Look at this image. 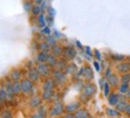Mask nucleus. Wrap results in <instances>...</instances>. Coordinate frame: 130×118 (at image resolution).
Instances as JSON below:
<instances>
[{
  "instance_id": "1",
  "label": "nucleus",
  "mask_w": 130,
  "mask_h": 118,
  "mask_svg": "<svg viewBox=\"0 0 130 118\" xmlns=\"http://www.w3.org/2000/svg\"><path fill=\"white\" fill-rule=\"evenodd\" d=\"M63 111H66V106L63 105L62 102H54V105L51 106L50 111H49V116L51 117H56V116H61L63 113Z\"/></svg>"
},
{
  "instance_id": "2",
  "label": "nucleus",
  "mask_w": 130,
  "mask_h": 118,
  "mask_svg": "<svg viewBox=\"0 0 130 118\" xmlns=\"http://www.w3.org/2000/svg\"><path fill=\"white\" fill-rule=\"evenodd\" d=\"M50 68L51 67L47 62H40V63H37V66H36V69L38 71L40 75L43 76V78H48V76L50 75V73H51Z\"/></svg>"
},
{
  "instance_id": "3",
  "label": "nucleus",
  "mask_w": 130,
  "mask_h": 118,
  "mask_svg": "<svg viewBox=\"0 0 130 118\" xmlns=\"http://www.w3.org/2000/svg\"><path fill=\"white\" fill-rule=\"evenodd\" d=\"M53 78L57 83H64L67 81V74L64 73L63 69H55L53 72Z\"/></svg>"
},
{
  "instance_id": "4",
  "label": "nucleus",
  "mask_w": 130,
  "mask_h": 118,
  "mask_svg": "<svg viewBox=\"0 0 130 118\" xmlns=\"http://www.w3.org/2000/svg\"><path fill=\"white\" fill-rule=\"evenodd\" d=\"M81 91H83V94H85L86 97L91 98V97H93V95L95 94L97 87H95L92 82H86L85 85H84V87H83V90Z\"/></svg>"
},
{
  "instance_id": "5",
  "label": "nucleus",
  "mask_w": 130,
  "mask_h": 118,
  "mask_svg": "<svg viewBox=\"0 0 130 118\" xmlns=\"http://www.w3.org/2000/svg\"><path fill=\"white\" fill-rule=\"evenodd\" d=\"M32 88H34V82L30 79H23L22 80V93L23 94H30Z\"/></svg>"
},
{
  "instance_id": "6",
  "label": "nucleus",
  "mask_w": 130,
  "mask_h": 118,
  "mask_svg": "<svg viewBox=\"0 0 130 118\" xmlns=\"http://www.w3.org/2000/svg\"><path fill=\"white\" fill-rule=\"evenodd\" d=\"M26 76H28V79H30L32 82H38L40 81V78L41 75L40 73H38V71L36 69V67H30L28 69V72H26Z\"/></svg>"
},
{
  "instance_id": "7",
  "label": "nucleus",
  "mask_w": 130,
  "mask_h": 118,
  "mask_svg": "<svg viewBox=\"0 0 130 118\" xmlns=\"http://www.w3.org/2000/svg\"><path fill=\"white\" fill-rule=\"evenodd\" d=\"M63 55L67 60H73L76 57V50L72 45H67L66 48H63Z\"/></svg>"
},
{
  "instance_id": "8",
  "label": "nucleus",
  "mask_w": 130,
  "mask_h": 118,
  "mask_svg": "<svg viewBox=\"0 0 130 118\" xmlns=\"http://www.w3.org/2000/svg\"><path fill=\"white\" fill-rule=\"evenodd\" d=\"M42 102H43L42 97L34 94V95L31 97V98H30V100H29V105H30V107L37 109V107L40 106V105H42Z\"/></svg>"
},
{
  "instance_id": "9",
  "label": "nucleus",
  "mask_w": 130,
  "mask_h": 118,
  "mask_svg": "<svg viewBox=\"0 0 130 118\" xmlns=\"http://www.w3.org/2000/svg\"><path fill=\"white\" fill-rule=\"evenodd\" d=\"M23 78V73L20 69H12L8 73V79H11L12 81H19Z\"/></svg>"
},
{
  "instance_id": "10",
  "label": "nucleus",
  "mask_w": 130,
  "mask_h": 118,
  "mask_svg": "<svg viewBox=\"0 0 130 118\" xmlns=\"http://www.w3.org/2000/svg\"><path fill=\"white\" fill-rule=\"evenodd\" d=\"M116 69H117L119 73H122V74L128 73V72H130V62H124V61H121V62L116 66Z\"/></svg>"
},
{
  "instance_id": "11",
  "label": "nucleus",
  "mask_w": 130,
  "mask_h": 118,
  "mask_svg": "<svg viewBox=\"0 0 130 118\" xmlns=\"http://www.w3.org/2000/svg\"><path fill=\"white\" fill-rule=\"evenodd\" d=\"M54 95H55L54 90H43L41 97H42V99H43V102H50V100H53Z\"/></svg>"
},
{
  "instance_id": "12",
  "label": "nucleus",
  "mask_w": 130,
  "mask_h": 118,
  "mask_svg": "<svg viewBox=\"0 0 130 118\" xmlns=\"http://www.w3.org/2000/svg\"><path fill=\"white\" fill-rule=\"evenodd\" d=\"M119 99H121L119 93H110L109 97H107V102H109L111 106H116V104L119 102Z\"/></svg>"
},
{
  "instance_id": "13",
  "label": "nucleus",
  "mask_w": 130,
  "mask_h": 118,
  "mask_svg": "<svg viewBox=\"0 0 130 118\" xmlns=\"http://www.w3.org/2000/svg\"><path fill=\"white\" fill-rule=\"evenodd\" d=\"M55 83L56 81L53 79H45L42 83V88L43 90H54V87H55Z\"/></svg>"
},
{
  "instance_id": "14",
  "label": "nucleus",
  "mask_w": 130,
  "mask_h": 118,
  "mask_svg": "<svg viewBox=\"0 0 130 118\" xmlns=\"http://www.w3.org/2000/svg\"><path fill=\"white\" fill-rule=\"evenodd\" d=\"M48 55H49V51L40 50V53H37V55H36V62H37V63H40V62H47Z\"/></svg>"
},
{
  "instance_id": "15",
  "label": "nucleus",
  "mask_w": 130,
  "mask_h": 118,
  "mask_svg": "<svg viewBox=\"0 0 130 118\" xmlns=\"http://www.w3.org/2000/svg\"><path fill=\"white\" fill-rule=\"evenodd\" d=\"M80 109V103L79 102H73L71 104H68L66 106V112H72V113H75L76 111Z\"/></svg>"
},
{
  "instance_id": "16",
  "label": "nucleus",
  "mask_w": 130,
  "mask_h": 118,
  "mask_svg": "<svg viewBox=\"0 0 130 118\" xmlns=\"http://www.w3.org/2000/svg\"><path fill=\"white\" fill-rule=\"evenodd\" d=\"M47 63L50 66L51 68H55L57 66V57L53 54H49L48 55V59H47Z\"/></svg>"
},
{
  "instance_id": "17",
  "label": "nucleus",
  "mask_w": 130,
  "mask_h": 118,
  "mask_svg": "<svg viewBox=\"0 0 130 118\" xmlns=\"http://www.w3.org/2000/svg\"><path fill=\"white\" fill-rule=\"evenodd\" d=\"M107 81H109V83H110L111 86L116 87V86H118V85H119V78L116 74H113V73H112V74L107 78Z\"/></svg>"
},
{
  "instance_id": "18",
  "label": "nucleus",
  "mask_w": 130,
  "mask_h": 118,
  "mask_svg": "<svg viewBox=\"0 0 130 118\" xmlns=\"http://www.w3.org/2000/svg\"><path fill=\"white\" fill-rule=\"evenodd\" d=\"M130 88V83L129 82H121L118 85V92L122 94H126V92Z\"/></svg>"
},
{
  "instance_id": "19",
  "label": "nucleus",
  "mask_w": 130,
  "mask_h": 118,
  "mask_svg": "<svg viewBox=\"0 0 130 118\" xmlns=\"http://www.w3.org/2000/svg\"><path fill=\"white\" fill-rule=\"evenodd\" d=\"M74 114H75V118H87L91 116V114L87 112V110H85V109H79Z\"/></svg>"
},
{
  "instance_id": "20",
  "label": "nucleus",
  "mask_w": 130,
  "mask_h": 118,
  "mask_svg": "<svg viewBox=\"0 0 130 118\" xmlns=\"http://www.w3.org/2000/svg\"><path fill=\"white\" fill-rule=\"evenodd\" d=\"M51 53H53V55H55L56 57H59L63 54V48H61L60 45H54V47L51 48Z\"/></svg>"
},
{
  "instance_id": "21",
  "label": "nucleus",
  "mask_w": 130,
  "mask_h": 118,
  "mask_svg": "<svg viewBox=\"0 0 130 118\" xmlns=\"http://www.w3.org/2000/svg\"><path fill=\"white\" fill-rule=\"evenodd\" d=\"M84 76L87 80H92L93 79V71L91 67H84Z\"/></svg>"
},
{
  "instance_id": "22",
  "label": "nucleus",
  "mask_w": 130,
  "mask_h": 118,
  "mask_svg": "<svg viewBox=\"0 0 130 118\" xmlns=\"http://www.w3.org/2000/svg\"><path fill=\"white\" fill-rule=\"evenodd\" d=\"M13 91H14L16 95L22 93V80H19V81H13Z\"/></svg>"
},
{
  "instance_id": "23",
  "label": "nucleus",
  "mask_w": 130,
  "mask_h": 118,
  "mask_svg": "<svg viewBox=\"0 0 130 118\" xmlns=\"http://www.w3.org/2000/svg\"><path fill=\"white\" fill-rule=\"evenodd\" d=\"M66 74H74L75 72H76V66H75L74 63H71V64H67L66 68L63 69Z\"/></svg>"
},
{
  "instance_id": "24",
  "label": "nucleus",
  "mask_w": 130,
  "mask_h": 118,
  "mask_svg": "<svg viewBox=\"0 0 130 118\" xmlns=\"http://www.w3.org/2000/svg\"><path fill=\"white\" fill-rule=\"evenodd\" d=\"M38 49L40 50H43V51H51V47L49 45L47 41H44V42H40L38 43Z\"/></svg>"
},
{
  "instance_id": "25",
  "label": "nucleus",
  "mask_w": 130,
  "mask_h": 118,
  "mask_svg": "<svg viewBox=\"0 0 130 118\" xmlns=\"http://www.w3.org/2000/svg\"><path fill=\"white\" fill-rule=\"evenodd\" d=\"M106 114L110 116V117H118L121 116V112H119L117 109H112V107H109L106 110Z\"/></svg>"
},
{
  "instance_id": "26",
  "label": "nucleus",
  "mask_w": 130,
  "mask_h": 118,
  "mask_svg": "<svg viewBox=\"0 0 130 118\" xmlns=\"http://www.w3.org/2000/svg\"><path fill=\"white\" fill-rule=\"evenodd\" d=\"M38 26H40L41 29L44 28V26H47V20H45V17H44L43 13H41V14H38Z\"/></svg>"
},
{
  "instance_id": "27",
  "label": "nucleus",
  "mask_w": 130,
  "mask_h": 118,
  "mask_svg": "<svg viewBox=\"0 0 130 118\" xmlns=\"http://www.w3.org/2000/svg\"><path fill=\"white\" fill-rule=\"evenodd\" d=\"M111 59L113 60L115 62H121V61H124V60H125V56L118 55V54H111Z\"/></svg>"
},
{
  "instance_id": "28",
  "label": "nucleus",
  "mask_w": 130,
  "mask_h": 118,
  "mask_svg": "<svg viewBox=\"0 0 130 118\" xmlns=\"http://www.w3.org/2000/svg\"><path fill=\"white\" fill-rule=\"evenodd\" d=\"M66 66H67V61H66V59H59L57 60V66H56V68H59V69H64Z\"/></svg>"
},
{
  "instance_id": "29",
  "label": "nucleus",
  "mask_w": 130,
  "mask_h": 118,
  "mask_svg": "<svg viewBox=\"0 0 130 118\" xmlns=\"http://www.w3.org/2000/svg\"><path fill=\"white\" fill-rule=\"evenodd\" d=\"M31 13L34 14V16H38V14H41L42 13V10H41V6L38 4L34 5V7H32L31 10Z\"/></svg>"
},
{
  "instance_id": "30",
  "label": "nucleus",
  "mask_w": 130,
  "mask_h": 118,
  "mask_svg": "<svg viewBox=\"0 0 130 118\" xmlns=\"http://www.w3.org/2000/svg\"><path fill=\"white\" fill-rule=\"evenodd\" d=\"M110 87H111V85L109 83V81H105V83H104V87H103V90H104V95H105V97H109V94L111 93Z\"/></svg>"
},
{
  "instance_id": "31",
  "label": "nucleus",
  "mask_w": 130,
  "mask_h": 118,
  "mask_svg": "<svg viewBox=\"0 0 130 118\" xmlns=\"http://www.w3.org/2000/svg\"><path fill=\"white\" fill-rule=\"evenodd\" d=\"M45 41H47L48 43H49V45H50L51 48L54 47V45H56V38L54 37V36L48 35V36H47V38H45Z\"/></svg>"
},
{
  "instance_id": "32",
  "label": "nucleus",
  "mask_w": 130,
  "mask_h": 118,
  "mask_svg": "<svg viewBox=\"0 0 130 118\" xmlns=\"http://www.w3.org/2000/svg\"><path fill=\"white\" fill-rule=\"evenodd\" d=\"M0 117H3V118H11L12 117V112L10 110H7V109H5V110H3L1 112H0Z\"/></svg>"
},
{
  "instance_id": "33",
  "label": "nucleus",
  "mask_w": 130,
  "mask_h": 118,
  "mask_svg": "<svg viewBox=\"0 0 130 118\" xmlns=\"http://www.w3.org/2000/svg\"><path fill=\"white\" fill-rule=\"evenodd\" d=\"M32 7H34V6H32V4L30 3V0H26V1L24 3V10L26 12H31Z\"/></svg>"
},
{
  "instance_id": "34",
  "label": "nucleus",
  "mask_w": 130,
  "mask_h": 118,
  "mask_svg": "<svg viewBox=\"0 0 130 118\" xmlns=\"http://www.w3.org/2000/svg\"><path fill=\"white\" fill-rule=\"evenodd\" d=\"M121 81H122V82H130V72H128V73H124V74L122 75Z\"/></svg>"
},
{
  "instance_id": "35",
  "label": "nucleus",
  "mask_w": 130,
  "mask_h": 118,
  "mask_svg": "<svg viewBox=\"0 0 130 118\" xmlns=\"http://www.w3.org/2000/svg\"><path fill=\"white\" fill-rule=\"evenodd\" d=\"M37 111L42 113L44 117H47V106H44V105H40V106L37 107Z\"/></svg>"
},
{
  "instance_id": "36",
  "label": "nucleus",
  "mask_w": 130,
  "mask_h": 118,
  "mask_svg": "<svg viewBox=\"0 0 130 118\" xmlns=\"http://www.w3.org/2000/svg\"><path fill=\"white\" fill-rule=\"evenodd\" d=\"M45 20H47V25H53L54 24V17L49 16V14L45 17Z\"/></svg>"
},
{
  "instance_id": "37",
  "label": "nucleus",
  "mask_w": 130,
  "mask_h": 118,
  "mask_svg": "<svg viewBox=\"0 0 130 118\" xmlns=\"http://www.w3.org/2000/svg\"><path fill=\"white\" fill-rule=\"evenodd\" d=\"M85 54H86V57L88 60L91 59V56H92V53H91V48L90 47H85Z\"/></svg>"
},
{
  "instance_id": "38",
  "label": "nucleus",
  "mask_w": 130,
  "mask_h": 118,
  "mask_svg": "<svg viewBox=\"0 0 130 118\" xmlns=\"http://www.w3.org/2000/svg\"><path fill=\"white\" fill-rule=\"evenodd\" d=\"M42 33H44V35H50L51 33V30L49 29V26H44V28H42Z\"/></svg>"
},
{
  "instance_id": "39",
  "label": "nucleus",
  "mask_w": 130,
  "mask_h": 118,
  "mask_svg": "<svg viewBox=\"0 0 130 118\" xmlns=\"http://www.w3.org/2000/svg\"><path fill=\"white\" fill-rule=\"evenodd\" d=\"M84 85H85V83H84L81 80H76V82H75V87H76V88H80V90H83Z\"/></svg>"
},
{
  "instance_id": "40",
  "label": "nucleus",
  "mask_w": 130,
  "mask_h": 118,
  "mask_svg": "<svg viewBox=\"0 0 130 118\" xmlns=\"http://www.w3.org/2000/svg\"><path fill=\"white\" fill-rule=\"evenodd\" d=\"M0 94L4 97V99L6 98V88H5L4 85H1V86H0Z\"/></svg>"
},
{
  "instance_id": "41",
  "label": "nucleus",
  "mask_w": 130,
  "mask_h": 118,
  "mask_svg": "<svg viewBox=\"0 0 130 118\" xmlns=\"http://www.w3.org/2000/svg\"><path fill=\"white\" fill-rule=\"evenodd\" d=\"M47 10H48V13H49V16H51V17H55L56 12H55V10H54V8H53V7H50V6H49V7H48Z\"/></svg>"
},
{
  "instance_id": "42",
  "label": "nucleus",
  "mask_w": 130,
  "mask_h": 118,
  "mask_svg": "<svg viewBox=\"0 0 130 118\" xmlns=\"http://www.w3.org/2000/svg\"><path fill=\"white\" fill-rule=\"evenodd\" d=\"M84 75V67H81L79 71H76L75 73V78H80V76H83Z\"/></svg>"
},
{
  "instance_id": "43",
  "label": "nucleus",
  "mask_w": 130,
  "mask_h": 118,
  "mask_svg": "<svg viewBox=\"0 0 130 118\" xmlns=\"http://www.w3.org/2000/svg\"><path fill=\"white\" fill-rule=\"evenodd\" d=\"M88 97H86L85 94H83L81 93V95H80V100H81V103H84V104H86V103H88Z\"/></svg>"
},
{
  "instance_id": "44",
  "label": "nucleus",
  "mask_w": 130,
  "mask_h": 118,
  "mask_svg": "<svg viewBox=\"0 0 130 118\" xmlns=\"http://www.w3.org/2000/svg\"><path fill=\"white\" fill-rule=\"evenodd\" d=\"M93 66H94L95 71H97V72H100V64H99V61H98V60H95L94 62H93Z\"/></svg>"
},
{
  "instance_id": "45",
  "label": "nucleus",
  "mask_w": 130,
  "mask_h": 118,
  "mask_svg": "<svg viewBox=\"0 0 130 118\" xmlns=\"http://www.w3.org/2000/svg\"><path fill=\"white\" fill-rule=\"evenodd\" d=\"M40 6H41V10H42V13H43L44 10H45V8H48L47 7V1H45V0H43V1L40 4Z\"/></svg>"
},
{
  "instance_id": "46",
  "label": "nucleus",
  "mask_w": 130,
  "mask_h": 118,
  "mask_svg": "<svg viewBox=\"0 0 130 118\" xmlns=\"http://www.w3.org/2000/svg\"><path fill=\"white\" fill-rule=\"evenodd\" d=\"M31 117H32V118H43L44 116H43V114H42V113H40L38 111H37L36 113H34V114H32Z\"/></svg>"
},
{
  "instance_id": "47",
  "label": "nucleus",
  "mask_w": 130,
  "mask_h": 118,
  "mask_svg": "<svg viewBox=\"0 0 130 118\" xmlns=\"http://www.w3.org/2000/svg\"><path fill=\"white\" fill-rule=\"evenodd\" d=\"M111 74H112V69L111 68H106V71H105V78L107 79Z\"/></svg>"
},
{
  "instance_id": "48",
  "label": "nucleus",
  "mask_w": 130,
  "mask_h": 118,
  "mask_svg": "<svg viewBox=\"0 0 130 118\" xmlns=\"http://www.w3.org/2000/svg\"><path fill=\"white\" fill-rule=\"evenodd\" d=\"M54 37L57 39V38H61V37H62V35H61V32H60V31L55 30V31H54Z\"/></svg>"
},
{
  "instance_id": "49",
  "label": "nucleus",
  "mask_w": 130,
  "mask_h": 118,
  "mask_svg": "<svg viewBox=\"0 0 130 118\" xmlns=\"http://www.w3.org/2000/svg\"><path fill=\"white\" fill-rule=\"evenodd\" d=\"M128 116H130V103H128L126 104V106H125V111H124Z\"/></svg>"
},
{
  "instance_id": "50",
  "label": "nucleus",
  "mask_w": 130,
  "mask_h": 118,
  "mask_svg": "<svg viewBox=\"0 0 130 118\" xmlns=\"http://www.w3.org/2000/svg\"><path fill=\"white\" fill-rule=\"evenodd\" d=\"M94 56L97 60H100L102 59V55H100V53H99V50H95L94 51Z\"/></svg>"
},
{
  "instance_id": "51",
  "label": "nucleus",
  "mask_w": 130,
  "mask_h": 118,
  "mask_svg": "<svg viewBox=\"0 0 130 118\" xmlns=\"http://www.w3.org/2000/svg\"><path fill=\"white\" fill-rule=\"evenodd\" d=\"M5 102H6V100L4 99V97H3V95L0 94V107H1L3 105H4V103H5Z\"/></svg>"
},
{
  "instance_id": "52",
  "label": "nucleus",
  "mask_w": 130,
  "mask_h": 118,
  "mask_svg": "<svg viewBox=\"0 0 130 118\" xmlns=\"http://www.w3.org/2000/svg\"><path fill=\"white\" fill-rule=\"evenodd\" d=\"M75 44H76V47H78V48H80V49H83V45H81V43H80L79 41H76V42H75Z\"/></svg>"
},
{
  "instance_id": "53",
  "label": "nucleus",
  "mask_w": 130,
  "mask_h": 118,
  "mask_svg": "<svg viewBox=\"0 0 130 118\" xmlns=\"http://www.w3.org/2000/svg\"><path fill=\"white\" fill-rule=\"evenodd\" d=\"M99 83H100V86L104 87V83H105V79H102L100 81H99Z\"/></svg>"
},
{
  "instance_id": "54",
  "label": "nucleus",
  "mask_w": 130,
  "mask_h": 118,
  "mask_svg": "<svg viewBox=\"0 0 130 118\" xmlns=\"http://www.w3.org/2000/svg\"><path fill=\"white\" fill-rule=\"evenodd\" d=\"M126 97H128V98L130 99V88H129V91H128V92H126Z\"/></svg>"
},
{
  "instance_id": "55",
  "label": "nucleus",
  "mask_w": 130,
  "mask_h": 118,
  "mask_svg": "<svg viewBox=\"0 0 130 118\" xmlns=\"http://www.w3.org/2000/svg\"><path fill=\"white\" fill-rule=\"evenodd\" d=\"M26 66H28V67H32V63H31V61H29V62H28V64H26Z\"/></svg>"
},
{
  "instance_id": "56",
  "label": "nucleus",
  "mask_w": 130,
  "mask_h": 118,
  "mask_svg": "<svg viewBox=\"0 0 130 118\" xmlns=\"http://www.w3.org/2000/svg\"><path fill=\"white\" fill-rule=\"evenodd\" d=\"M42 1H43V0H36V4H38V5H40L41 3H42Z\"/></svg>"
},
{
  "instance_id": "57",
  "label": "nucleus",
  "mask_w": 130,
  "mask_h": 118,
  "mask_svg": "<svg viewBox=\"0 0 130 118\" xmlns=\"http://www.w3.org/2000/svg\"><path fill=\"white\" fill-rule=\"evenodd\" d=\"M128 59H129V60H130V56H129V57H128Z\"/></svg>"
},
{
  "instance_id": "58",
  "label": "nucleus",
  "mask_w": 130,
  "mask_h": 118,
  "mask_svg": "<svg viewBox=\"0 0 130 118\" xmlns=\"http://www.w3.org/2000/svg\"><path fill=\"white\" fill-rule=\"evenodd\" d=\"M30 1H31V0H30Z\"/></svg>"
},
{
  "instance_id": "59",
  "label": "nucleus",
  "mask_w": 130,
  "mask_h": 118,
  "mask_svg": "<svg viewBox=\"0 0 130 118\" xmlns=\"http://www.w3.org/2000/svg\"><path fill=\"white\" fill-rule=\"evenodd\" d=\"M129 83H130V82H129Z\"/></svg>"
}]
</instances>
